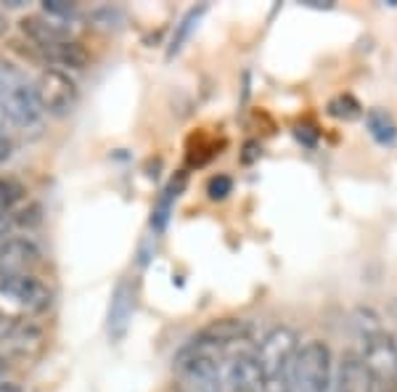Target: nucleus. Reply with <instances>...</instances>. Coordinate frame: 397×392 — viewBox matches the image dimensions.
Returning <instances> with one entry per match:
<instances>
[{
  "label": "nucleus",
  "instance_id": "nucleus-1",
  "mask_svg": "<svg viewBox=\"0 0 397 392\" xmlns=\"http://www.w3.org/2000/svg\"><path fill=\"white\" fill-rule=\"evenodd\" d=\"M353 326L358 345H360V361L366 366L373 382H392L397 379V345L395 337L384 332L382 316L373 308H355Z\"/></svg>",
  "mask_w": 397,
  "mask_h": 392
},
{
  "label": "nucleus",
  "instance_id": "nucleus-2",
  "mask_svg": "<svg viewBox=\"0 0 397 392\" xmlns=\"http://www.w3.org/2000/svg\"><path fill=\"white\" fill-rule=\"evenodd\" d=\"M299 345L302 342L292 326H276L263 337V342L254 350V358L260 366L265 392H292Z\"/></svg>",
  "mask_w": 397,
  "mask_h": 392
},
{
  "label": "nucleus",
  "instance_id": "nucleus-3",
  "mask_svg": "<svg viewBox=\"0 0 397 392\" xmlns=\"http://www.w3.org/2000/svg\"><path fill=\"white\" fill-rule=\"evenodd\" d=\"M225 358V347L199 337L196 342L180 350L175 358V371L180 387L186 392H222L220 366Z\"/></svg>",
  "mask_w": 397,
  "mask_h": 392
},
{
  "label": "nucleus",
  "instance_id": "nucleus-4",
  "mask_svg": "<svg viewBox=\"0 0 397 392\" xmlns=\"http://www.w3.org/2000/svg\"><path fill=\"white\" fill-rule=\"evenodd\" d=\"M0 106L11 125L21 130H35L43 122V112L35 98V85L27 72L0 53Z\"/></svg>",
  "mask_w": 397,
  "mask_h": 392
},
{
  "label": "nucleus",
  "instance_id": "nucleus-5",
  "mask_svg": "<svg viewBox=\"0 0 397 392\" xmlns=\"http://www.w3.org/2000/svg\"><path fill=\"white\" fill-rule=\"evenodd\" d=\"M334 379V358L331 350L321 339H310L299 345L294 361L292 392H328Z\"/></svg>",
  "mask_w": 397,
  "mask_h": 392
},
{
  "label": "nucleus",
  "instance_id": "nucleus-6",
  "mask_svg": "<svg viewBox=\"0 0 397 392\" xmlns=\"http://www.w3.org/2000/svg\"><path fill=\"white\" fill-rule=\"evenodd\" d=\"M0 305L21 316H40L53 305V292L35 273L0 276Z\"/></svg>",
  "mask_w": 397,
  "mask_h": 392
},
{
  "label": "nucleus",
  "instance_id": "nucleus-7",
  "mask_svg": "<svg viewBox=\"0 0 397 392\" xmlns=\"http://www.w3.org/2000/svg\"><path fill=\"white\" fill-rule=\"evenodd\" d=\"M32 85H35V98H37V106H40L43 114L67 117L77 106V98H80L77 82L64 69L48 66L32 80Z\"/></svg>",
  "mask_w": 397,
  "mask_h": 392
},
{
  "label": "nucleus",
  "instance_id": "nucleus-8",
  "mask_svg": "<svg viewBox=\"0 0 397 392\" xmlns=\"http://www.w3.org/2000/svg\"><path fill=\"white\" fill-rule=\"evenodd\" d=\"M220 390L222 392H265L260 366L254 350H231L225 353L220 366Z\"/></svg>",
  "mask_w": 397,
  "mask_h": 392
},
{
  "label": "nucleus",
  "instance_id": "nucleus-9",
  "mask_svg": "<svg viewBox=\"0 0 397 392\" xmlns=\"http://www.w3.org/2000/svg\"><path fill=\"white\" fill-rule=\"evenodd\" d=\"M132 316H135V287L130 281H119L112 292L109 313H106V334L112 342H122L127 337Z\"/></svg>",
  "mask_w": 397,
  "mask_h": 392
},
{
  "label": "nucleus",
  "instance_id": "nucleus-10",
  "mask_svg": "<svg viewBox=\"0 0 397 392\" xmlns=\"http://www.w3.org/2000/svg\"><path fill=\"white\" fill-rule=\"evenodd\" d=\"M40 247L30 236H11L0 242V276H16V273H32L40 262Z\"/></svg>",
  "mask_w": 397,
  "mask_h": 392
},
{
  "label": "nucleus",
  "instance_id": "nucleus-11",
  "mask_svg": "<svg viewBox=\"0 0 397 392\" xmlns=\"http://www.w3.org/2000/svg\"><path fill=\"white\" fill-rule=\"evenodd\" d=\"M371 374L366 371L363 361L358 355H344L339 363H334V379L328 392H373Z\"/></svg>",
  "mask_w": 397,
  "mask_h": 392
},
{
  "label": "nucleus",
  "instance_id": "nucleus-12",
  "mask_svg": "<svg viewBox=\"0 0 397 392\" xmlns=\"http://www.w3.org/2000/svg\"><path fill=\"white\" fill-rule=\"evenodd\" d=\"M21 32H24L40 51L56 46L61 40H69V30H67L61 21L51 19V16H24V19H21Z\"/></svg>",
  "mask_w": 397,
  "mask_h": 392
},
{
  "label": "nucleus",
  "instance_id": "nucleus-13",
  "mask_svg": "<svg viewBox=\"0 0 397 392\" xmlns=\"http://www.w3.org/2000/svg\"><path fill=\"white\" fill-rule=\"evenodd\" d=\"M43 56L51 64H56V69L64 66V72L67 69H85L88 66V51L80 46L77 40H61L56 46L51 48H43Z\"/></svg>",
  "mask_w": 397,
  "mask_h": 392
},
{
  "label": "nucleus",
  "instance_id": "nucleus-14",
  "mask_svg": "<svg viewBox=\"0 0 397 392\" xmlns=\"http://www.w3.org/2000/svg\"><path fill=\"white\" fill-rule=\"evenodd\" d=\"M183 188H186V175L180 172L177 178H173V181L167 183V188L162 191L159 202L154 204V212H151V228H154L157 233H164V228L170 223V215L175 210V202L180 199Z\"/></svg>",
  "mask_w": 397,
  "mask_h": 392
},
{
  "label": "nucleus",
  "instance_id": "nucleus-15",
  "mask_svg": "<svg viewBox=\"0 0 397 392\" xmlns=\"http://www.w3.org/2000/svg\"><path fill=\"white\" fill-rule=\"evenodd\" d=\"M366 130L379 146H395L397 143V125L392 120V114H387L384 109H368Z\"/></svg>",
  "mask_w": 397,
  "mask_h": 392
},
{
  "label": "nucleus",
  "instance_id": "nucleus-16",
  "mask_svg": "<svg viewBox=\"0 0 397 392\" xmlns=\"http://www.w3.org/2000/svg\"><path fill=\"white\" fill-rule=\"evenodd\" d=\"M206 6H199V8H191L188 14L180 19V24L175 27V35H173V43H170V51H167V56L173 59L175 53H180V48L186 46V40L191 37V32L199 27V21H202V16H204Z\"/></svg>",
  "mask_w": 397,
  "mask_h": 392
},
{
  "label": "nucleus",
  "instance_id": "nucleus-17",
  "mask_svg": "<svg viewBox=\"0 0 397 392\" xmlns=\"http://www.w3.org/2000/svg\"><path fill=\"white\" fill-rule=\"evenodd\" d=\"M328 114L337 120H355V117H360V104L353 96H337L328 101Z\"/></svg>",
  "mask_w": 397,
  "mask_h": 392
},
{
  "label": "nucleus",
  "instance_id": "nucleus-18",
  "mask_svg": "<svg viewBox=\"0 0 397 392\" xmlns=\"http://www.w3.org/2000/svg\"><path fill=\"white\" fill-rule=\"evenodd\" d=\"M231 191H233V178H231V175H215L212 181L206 183V194H209L212 202H220V199H225Z\"/></svg>",
  "mask_w": 397,
  "mask_h": 392
},
{
  "label": "nucleus",
  "instance_id": "nucleus-19",
  "mask_svg": "<svg viewBox=\"0 0 397 392\" xmlns=\"http://www.w3.org/2000/svg\"><path fill=\"white\" fill-rule=\"evenodd\" d=\"M43 8H45V14L51 16V19H56V21H61V19H69V16L77 11L72 3H61V0H45Z\"/></svg>",
  "mask_w": 397,
  "mask_h": 392
},
{
  "label": "nucleus",
  "instance_id": "nucleus-20",
  "mask_svg": "<svg viewBox=\"0 0 397 392\" xmlns=\"http://www.w3.org/2000/svg\"><path fill=\"white\" fill-rule=\"evenodd\" d=\"M11 151H14V143L8 136H0V165H6L11 159Z\"/></svg>",
  "mask_w": 397,
  "mask_h": 392
},
{
  "label": "nucleus",
  "instance_id": "nucleus-21",
  "mask_svg": "<svg viewBox=\"0 0 397 392\" xmlns=\"http://www.w3.org/2000/svg\"><path fill=\"white\" fill-rule=\"evenodd\" d=\"M8 127H11V120H8V114L0 106V136H8Z\"/></svg>",
  "mask_w": 397,
  "mask_h": 392
},
{
  "label": "nucleus",
  "instance_id": "nucleus-22",
  "mask_svg": "<svg viewBox=\"0 0 397 392\" xmlns=\"http://www.w3.org/2000/svg\"><path fill=\"white\" fill-rule=\"evenodd\" d=\"M0 392H19V387L11 384V382H6V379H0Z\"/></svg>",
  "mask_w": 397,
  "mask_h": 392
},
{
  "label": "nucleus",
  "instance_id": "nucleus-23",
  "mask_svg": "<svg viewBox=\"0 0 397 392\" xmlns=\"http://www.w3.org/2000/svg\"><path fill=\"white\" fill-rule=\"evenodd\" d=\"M6 30H8V19H6V14L0 11V37L6 35Z\"/></svg>",
  "mask_w": 397,
  "mask_h": 392
},
{
  "label": "nucleus",
  "instance_id": "nucleus-24",
  "mask_svg": "<svg viewBox=\"0 0 397 392\" xmlns=\"http://www.w3.org/2000/svg\"><path fill=\"white\" fill-rule=\"evenodd\" d=\"M6 371H8V361L0 355V379H3V374H6Z\"/></svg>",
  "mask_w": 397,
  "mask_h": 392
},
{
  "label": "nucleus",
  "instance_id": "nucleus-25",
  "mask_svg": "<svg viewBox=\"0 0 397 392\" xmlns=\"http://www.w3.org/2000/svg\"><path fill=\"white\" fill-rule=\"evenodd\" d=\"M395 345H397V337H395Z\"/></svg>",
  "mask_w": 397,
  "mask_h": 392
}]
</instances>
